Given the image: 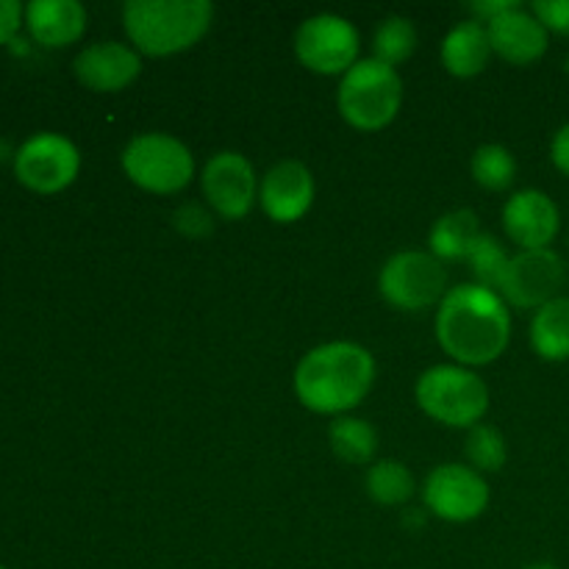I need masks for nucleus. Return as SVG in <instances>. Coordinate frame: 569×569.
<instances>
[{
    "label": "nucleus",
    "mask_w": 569,
    "mask_h": 569,
    "mask_svg": "<svg viewBox=\"0 0 569 569\" xmlns=\"http://www.w3.org/2000/svg\"><path fill=\"white\" fill-rule=\"evenodd\" d=\"M122 172L139 189L176 194L194 178V159L181 139L170 133H139L122 150Z\"/></svg>",
    "instance_id": "nucleus-6"
},
{
    "label": "nucleus",
    "mask_w": 569,
    "mask_h": 569,
    "mask_svg": "<svg viewBox=\"0 0 569 569\" xmlns=\"http://www.w3.org/2000/svg\"><path fill=\"white\" fill-rule=\"evenodd\" d=\"M172 222H176L178 231L187 233V237H206V233H211V228H214L209 211L200 209V206L194 203L181 206V209L176 211V217H172Z\"/></svg>",
    "instance_id": "nucleus-28"
},
{
    "label": "nucleus",
    "mask_w": 569,
    "mask_h": 569,
    "mask_svg": "<svg viewBox=\"0 0 569 569\" xmlns=\"http://www.w3.org/2000/svg\"><path fill=\"white\" fill-rule=\"evenodd\" d=\"M503 228L520 250L550 248L561 228L559 206L542 189H520L506 200Z\"/></svg>",
    "instance_id": "nucleus-13"
},
{
    "label": "nucleus",
    "mask_w": 569,
    "mask_h": 569,
    "mask_svg": "<svg viewBox=\"0 0 569 569\" xmlns=\"http://www.w3.org/2000/svg\"><path fill=\"white\" fill-rule=\"evenodd\" d=\"M467 261H470L472 276L478 278L481 287L500 292V283H503L506 270H509L511 256L506 253V248L492 237V233H481V239H478L476 248L470 250Z\"/></svg>",
    "instance_id": "nucleus-25"
},
{
    "label": "nucleus",
    "mask_w": 569,
    "mask_h": 569,
    "mask_svg": "<svg viewBox=\"0 0 569 569\" xmlns=\"http://www.w3.org/2000/svg\"><path fill=\"white\" fill-rule=\"evenodd\" d=\"M550 159H553L556 170L569 176V122L556 131L553 142H550Z\"/></svg>",
    "instance_id": "nucleus-30"
},
{
    "label": "nucleus",
    "mask_w": 569,
    "mask_h": 569,
    "mask_svg": "<svg viewBox=\"0 0 569 569\" xmlns=\"http://www.w3.org/2000/svg\"><path fill=\"white\" fill-rule=\"evenodd\" d=\"M337 103L339 114L356 131H381L398 117L403 81L395 67L378 59H361L342 76Z\"/></svg>",
    "instance_id": "nucleus-4"
},
{
    "label": "nucleus",
    "mask_w": 569,
    "mask_h": 569,
    "mask_svg": "<svg viewBox=\"0 0 569 569\" xmlns=\"http://www.w3.org/2000/svg\"><path fill=\"white\" fill-rule=\"evenodd\" d=\"M87 9L78 0H31L26 6V26L44 48L76 44L87 31Z\"/></svg>",
    "instance_id": "nucleus-17"
},
{
    "label": "nucleus",
    "mask_w": 569,
    "mask_h": 569,
    "mask_svg": "<svg viewBox=\"0 0 569 569\" xmlns=\"http://www.w3.org/2000/svg\"><path fill=\"white\" fill-rule=\"evenodd\" d=\"M467 459H470L472 470L498 472L506 465V459H509L503 433L495 426L478 422L476 428H470V437H467Z\"/></svg>",
    "instance_id": "nucleus-26"
},
{
    "label": "nucleus",
    "mask_w": 569,
    "mask_h": 569,
    "mask_svg": "<svg viewBox=\"0 0 569 569\" xmlns=\"http://www.w3.org/2000/svg\"><path fill=\"white\" fill-rule=\"evenodd\" d=\"M26 22V6L20 0H0V44L11 42Z\"/></svg>",
    "instance_id": "nucleus-29"
},
{
    "label": "nucleus",
    "mask_w": 569,
    "mask_h": 569,
    "mask_svg": "<svg viewBox=\"0 0 569 569\" xmlns=\"http://www.w3.org/2000/svg\"><path fill=\"white\" fill-rule=\"evenodd\" d=\"M481 239V222L470 209H456L439 217L431 228V253L439 261H459L470 256L476 242Z\"/></svg>",
    "instance_id": "nucleus-19"
},
{
    "label": "nucleus",
    "mask_w": 569,
    "mask_h": 569,
    "mask_svg": "<svg viewBox=\"0 0 569 569\" xmlns=\"http://www.w3.org/2000/svg\"><path fill=\"white\" fill-rule=\"evenodd\" d=\"M376 359L356 342H328L309 350L295 370V395L317 415H345L370 395Z\"/></svg>",
    "instance_id": "nucleus-2"
},
{
    "label": "nucleus",
    "mask_w": 569,
    "mask_h": 569,
    "mask_svg": "<svg viewBox=\"0 0 569 569\" xmlns=\"http://www.w3.org/2000/svg\"><path fill=\"white\" fill-rule=\"evenodd\" d=\"M415 476L400 461H376L367 470V495L381 506H400L415 495Z\"/></svg>",
    "instance_id": "nucleus-22"
},
{
    "label": "nucleus",
    "mask_w": 569,
    "mask_h": 569,
    "mask_svg": "<svg viewBox=\"0 0 569 569\" xmlns=\"http://www.w3.org/2000/svg\"><path fill=\"white\" fill-rule=\"evenodd\" d=\"M203 194L222 220H242L259 200V178L242 153L222 150L203 167Z\"/></svg>",
    "instance_id": "nucleus-11"
},
{
    "label": "nucleus",
    "mask_w": 569,
    "mask_h": 569,
    "mask_svg": "<svg viewBox=\"0 0 569 569\" xmlns=\"http://www.w3.org/2000/svg\"><path fill=\"white\" fill-rule=\"evenodd\" d=\"M531 348L545 361H569V298H556L533 311Z\"/></svg>",
    "instance_id": "nucleus-20"
},
{
    "label": "nucleus",
    "mask_w": 569,
    "mask_h": 569,
    "mask_svg": "<svg viewBox=\"0 0 569 569\" xmlns=\"http://www.w3.org/2000/svg\"><path fill=\"white\" fill-rule=\"evenodd\" d=\"M437 339L461 367L492 365L511 342V315L503 295L481 283L448 289L437 311Z\"/></svg>",
    "instance_id": "nucleus-1"
},
{
    "label": "nucleus",
    "mask_w": 569,
    "mask_h": 569,
    "mask_svg": "<svg viewBox=\"0 0 569 569\" xmlns=\"http://www.w3.org/2000/svg\"><path fill=\"white\" fill-rule=\"evenodd\" d=\"M81 172V153L64 133L39 131L14 153V176L26 189L56 194L70 187Z\"/></svg>",
    "instance_id": "nucleus-8"
},
{
    "label": "nucleus",
    "mask_w": 569,
    "mask_h": 569,
    "mask_svg": "<svg viewBox=\"0 0 569 569\" xmlns=\"http://www.w3.org/2000/svg\"><path fill=\"white\" fill-rule=\"evenodd\" d=\"M417 403L431 420L450 428H476L489 411V387L461 365H437L417 381Z\"/></svg>",
    "instance_id": "nucleus-5"
},
{
    "label": "nucleus",
    "mask_w": 569,
    "mask_h": 569,
    "mask_svg": "<svg viewBox=\"0 0 569 569\" xmlns=\"http://www.w3.org/2000/svg\"><path fill=\"white\" fill-rule=\"evenodd\" d=\"M259 203L276 222H298L315 203V176L298 159L278 161L259 183Z\"/></svg>",
    "instance_id": "nucleus-14"
},
{
    "label": "nucleus",
    "mask_w": 569,
    "mask_h": 569,
    "mask_svg": "<svg viewBox=\"0 0 569 569\" xmlns=\"http://www.w3.org/2000/svg\"><path fill=\"white\" fill-rule=\"evenodd\" d=\"M72 72L92 92H120L137 81L142 59L131 44L94 42L76 56Z\"/></svg>",
    "instance_id": "nucleus-15"
},
{
    "label": "nucleus",
    "mask_w": 569,
    "mask_h": 569,
    "mask_svg": "<svg viewBox=\"0 0 569 569\" xmlns=\"http://www.w3.org/2000/svg\"><path fill=\"white\" fill-rule=\"evenodd\" d=\"M331 450L348 465H370L378 450L376 428L359 417H339L328 431Z\"/></svg>",
    "instance_id": "nucleus-21"
},
{
    "label": "nucleus",
    "mask_w": 569,
    "mask_h": 569,
    "mask_svg": "<svg viewBox=\"0 0 569 569\" xmlns=\"http://www.w3.org/2000/svg\"><path fill=\"white\" fill-rule=\"evenodd\" d=\"M492 59V42H489L487 26L481 20L459 22L442 42V64L456 78L481 76Z\"/></svg>",
    "instance_id": "nucleus-18"
},
{
    "label": "nucleus",
    "mask_w": 569,
    "mask_h": 569,
    "mask_svg": "<svg viewBox=\"0 0 569 569\" xmlns=\"http://www.w3.org/2000/svg\"><path fill=\"white\" fill-rule=\"evenodd\" d=\"M522 569H559V567L550 565V561H537V565H528V567H522Z\"/></svg>",
    "instance_id": "nucleus-31"
},
{
    "label": "nucleus",
    "mask_w": 569,
    "mask_h": 569,
    "mask_svg": "<svg viewBox=\"0 0 569 569\" xmlns=\"http://www.w3.org/2000/svg\"><path fill=\"white\" fill-rule=\"evenodd\" d=\"M470 170L478 187L489 189V192H503V189L515 183L517 161L511 150L503 148V144H481L472 153Z\"/></svg>",
    "instance_id": "nucleus-23"
},
{
    "label": "nucleus",
    "mask_w": 569,
    "mask_h": 569,
    "mask_svg": "<svg viewBox=\"0 0 569 569\" xmlns=\"http://www.w3.org/2000/svg\"><path fill=\"white\" fill-rule=\"evenodd\" d=\"M417 48V28L409 17H387V20L378 26L376 37H372V50L376 56L372 59L383 61L389 67L403 64L406 59H411Z\"/></svg>",
    "instance_id": "nucleus-24"
},
{
    "label": "nucleus",
    "mask_w": 569,
    "mask_h": 569,
    "mask_svg": "<svg viewBox=\"0 0 569 569\" xmlns=\"http://www.w3.org/2000/svg\"><path fill=\"white\" fill-rule=\"evenodd\" d=\"M567 283V264L553 248L542 250H520L511 256L509 270H506L500 295L517 309H542L550 300L561 298V289Z\"/></svg>",
    "instance_id": "nucleus-10"
},
{
    "label": "nucleus",
    "mask_w": 569,
    "mask_h": 569,
    "mask_svg": "<svg viewBox=\"0 0 569 569\" xmlns=\"http://www.w3.org/2000/svg\"><path fill=\"white\" fill-rule=\"evenodd\" d=\"M214 20L209 0H128L122 26L133 50L153 59L176 56L198 44Z\"/></svg>",
    "instance_id": "nucleus-3"
},
{
    "label": "nucleus",
    "mask_w": 569,
    "mask_h": 569,
    "mask_svg": "<svg viewBox=\"0 0 569 569\" xmlns=\"http://www.w3.org/2000/svg\"><path fill=\"white\" fill-rule=\"evenodd\" d=\"M426 506L448 522L478 520L489 506V483L472 467L442 465L428 476Z\"/></svg>",
    "instance_id": "nucleus-12"
},
{
    "label": "nucleus",
    "mask_w": 569,
    "mask_h": 569,
    "mask_svg": "<svg viewBox=\"0 0 569 569\" xmlns=\"http://www.w3.org/2000/svg\"><path fill=\"white\" fill-rule=\"evenodd\" d=\"M0 569H6V567H3V565H0Z\"/></svg>",
    "instance_id": "nucleus-32"
},
{
    "label": "nucleus",
    "mask_w": 569,
    "mask_h": 569,
    "mask_svg": "<svg viewBox=\"0 0 569 569\" xmlns=\"http://www.w3.org/2000/svg\"><path fill=\"white\" fill-rule=\"evenodd\" d=\"M383 300L400 311H422L448 295V270L433 253L403 250L387 259L378 276Z\"/></svg>",
    "instance_id": "nucleus-7"
},
{
    "label": "nucleus",
    "mask_w": 569,
    "mask_h": 569,
    "mask_svg": "<svg viewBox=\"0 0 569 569\" xmlns=\"http://www.w3.org/2000/svg\"><path fill=\"white\" fill-rule=\"evenodd\" d=\"M298 61L320 76H345L359 61V31L339 14H315L295 33Z\"/></svg>",
    "instance_id": "nucleus-9"
},
{
    "label": "nucleus",
    "mask_w": 569,
    "mask_h": 569,
    "mask_svg": "<svg viewBox=\"0 0 569 569\" xmlns=\"http://www.w3.org/2000/svg\"><path fill=\"white\" fill-rule=\"evenodd\" d=\"M531 11L548 31L569 37V0H537Z\"/></svg>",
    "instance_id": "nucleus-27"
},
{
    "label": "nucleus",
    "mask_w": 569,
    "mask_h": 569,
    "mask_svg": "<svg viewBox=\"0 0 569 569\" xmlns=\"http://www.w3.org/2000/svg\"><path fill=\"white\" fill-rule=\"evenodd\" d=\"M487 33L492 42V53H498L509 64L526 67L548 53L550 31L537 20L533 11L522 9L520 3L489 20Z\"/></svg>",
    "instance_id": "nucleus-16"
}]
</instances>
